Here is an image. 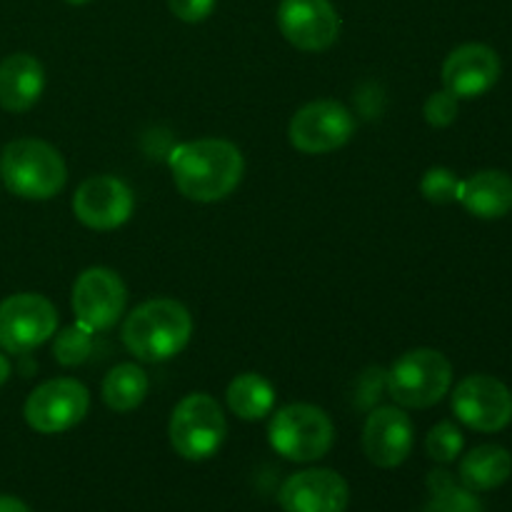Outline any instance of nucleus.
<instances>
[{
  "label": "nucleus",
  "instance_id": "obj_1",
  "mask_svg": "<svg viewBox=\"0 0 512 512\" xmlns=\"http://www.w3.org/2000/svg\"><path fill=\"white\" fill-rule=\"evenodd\" d=\"M168 165L175 188L195 203L228 198L245 173L240 148L223 138L188 140L170 153Z\"/></svg>",
  "mask_w": 512,
  "mask_h": 512
},
{
  "label": "nucleus",
  "instance_id": "obj_2",
  "mask_svg": "<svg viewBox=\"0 0 512 512\" xmlns=\"http://www.w3.org/2000/svg\"><path fill=\"white\" fill-rule=\"evenodd\" d=\"M193 335V318L178 300L155 298L140 303L123 323V343L143 363H163L183 353Z\"/></svg>",
  "mask_w": 512,
  "mask_h": 512
},
{
  "label": "nucleus",
  "instance_id": "obj_3",
  "mask_svg": "<svg viewBox=\"0 0 512 512\" xmlns=\"http://www.w3.org/2000/svg\"><path fill=\"white\" fill-rule=\"evenodd\" d=\"M5 188L25 200H50L65 188V160L50 143L38 138L13 140L0 153Z\"/></svg>",
  "mask_w": 512,
  "mask_h": 512
},
{
  "label": "nucleus",
  "instance_id": "obj_4",
  "mask_svg": "<svg viewBox=\"0 0 512 512\" xmlns=\"http://www.w3.org/2000/svg\"><path fill=\"white\" fill-rule=\"evenodd\" d=\"M450 385L453 365L433 348L408 350L385 373V390L400 408H430L448 395Z\"/></svg>",
  "mask_w": 512,
  "mask_h": 512
},
{
  "label": "nucleus",
  "instance_id": "obj_5",
  "mask_svg": "<svg viewBox=\"0 0 512 512\" xmlns=\"http://www.w3.org/2000/svg\"><path fill=\"white\" fill-rule=\"evenodd\" d=\"M270 448L293 463H315L335 443V425L323 408L293 403L273 415L268 428Z\"/></svg>",
  "mask_w": 512,
  "mask_h": 512
},
{
  "label": "nucleus",
  "instance_id": "obj_6",
  "mask_svg": "<svg viewBox=\"0 0 512 512\" xmlns=\"http://www.w3.org/2000/svg\"><path fill=\"white\" fill-rule=\"evenodd\" d=\"M168 435L180 458L193 463L213 458L228 435L223 408L208 393L185 395L170 415Z\"/></svg>",
  "mask_w": 512,
  "mask_h": 512
},
{
  "label": "nucleus",
  "instance_id": "obj_7",
  "mask_svg": "<svg viewBox=\"0 0 512 512\" xmlns=\"http://www.w3.org/2000/svg\"><path fill=\"white\" fill-rule=\"evenodd\" d=\"M58 330V310L38 293L10 295L0 303V350L28 355Z\"/></svg>",
  "mask_w": 512,
  "mask_h": 512
},
{
  "label": "nucleus",
  "instance_id": "obj_8",
  "mask_svg": "<svg viewBox=\"0 0 512 512\" xmlns=\"http://www.w3.org/2000/svg\"><path fill=\"white\" fill-rule=\"evenodd\" d=\"M90 393L80 380L53 378L33 390L25 400V423L43 435H58L75 428L88 415Z\"/></svg>",
  "mask_w": 512,
  "mask_h": 512
},
{
  "label": "nucleus",
  "instance_id": "obj_9",
  "mask_svg": "<svg viewBox=\"0 0 512 512\" xmlns=\"http://www.w3.org/2000/svg\"><path fill=\"white\" fill-rule=\"evenodd\" d=\"M355 135V118L338 100H313L293 115L288 125L290 145L300 153L323 155L343 148Z\"/></svg>",
  "mask_w": 512,
  "mask_h": 512
},
{
  "label": "nucleus",
  "instance_id": "obj_10",
  "mask_svg": "<svg viewBox=\"0 0 512 512\" xmlns=\"http://www.w3.org/2000/svg\"><path fill=\"white\" fill-rule=\"evenodd\" d=\"M73 313L90 333L110 330L125 313L128 290L120 275L110 268H88L73 285Z\"/></svg>",
  "mask_w": 512,
  "mask_h": 512
},
{
  "label": "nucleus",
  "instance_id": "obj_11",
  "mask_svg": "<svg viewBox=\"0 0 512 512\" xmlns=\"http://www.w3.org/2000/svg\"><path fill=\"white\" fill-rule=\"evenodd\" d=\"M453 413L478 433H498L512 420V393L493 375H468L455 385Z\"/></svg>",
  "mask_w": 512,
  "mask_h": 512
},
{
  "label": "nucleus",
  "instance_id": "obj_12",
  "mask_svg": "<svg viewBox=\"0 0 512 512\" xmlns=\"http://www.w3.org/2000/svg\"><path fill=\"white\" fill-rule=\"evenodd\" d=\"M278 25L285 40L305 53H323L340 35V15L330 0H280Z\"/></svg>",
  "mask_w": 512,
  "mask_h": 512
},
{
  "label": "nucleus",
  "instance_id": "obj_13",
  "mask_svg": "<svg viewBox=\"0 0 512 512\" xmlns=\"http://www.w3.org/2000/svg\"><path fill=\"white\" fill-rule=\"evenodd\" d=\"M133 190L115 175H93L73 195V213L85 228L115 230L133 215Z\"/></svg>",
  "mask_w": 512,
  "mask_h": 512
},
{
  "label": "nucleus",
  "instance_id": "obj_14",
  "mask_svg": "<svg viewBox=\"0 0 512 512\" xmlns=\"http://www.w3.org/2000/svg\"><path fill=\"white\" fill-rule=\"evenodd\" d=\"M278 500L285 512H345L350 488L335 470L313 468L290 475L280 488Z\"/></svg>",
  "mask_w": 512,
  "mask_h": 512
},
{
  "label": "nucleus",
  "instance_id": "obj_15",
  "mask_svg": "<svg viewBox=\"0 0 512 512\" xmlns=\"http://www.w3.org/2000/svg\"><path fill=\"white\" fill-rule=\"evenodd\" d=\"M413 420L395 405L373 410L363 428V450L378 468H398L413 450Z\"/></svg>",
  "mask_w": 512,
  "mask_h": 512
},
{
  "label": "nucleus",
  "instance_id": "obj_16",
  "mask_svg": "<svg viewBox=\"0 0 512 512\" xmlns=\"http://www.w3.org/2000/svg\"><path fill=\"white\" fill-rule=\"evenodd\" d=\"M500 78V58L490 45L465 43L448 55L443 65V85L455 98H480Z\"/></svg>",
  "mask_w": 512,
  "mask_h": 512
},
{
  "label": "nucleus",
  "instance_id": "obj_17",
  "mask_svg": "<svg viewBox=\"0 0 512 512\" xmlns=\"http://www.w3.org/2000/svg\"><path fill=\"white\" fill-rule=\"evenodd\" d=\"M45 88V70L38 58L13 53L0 63V105L8 113H25L40 100Z\"/></svg>",
  "mask_w": 512,
  "mask_h": 512
},
{
  "label": "nucleus",
  "instance_id": "obj_18",
  "mask_svg": "<svg viewBox=\"0 0 512 512\" xmlns=\"http://www.w3.org/2000/svg\"><path fill=\"white\" fill-rule=\"evenodd\" d=\"M458 200L480 220H498L512 210V178L503 170H483L460 180Z\"/></svg>",
  "mask_w": 512,
  "mask_h": 512
},
{
  "label": "nucleus",
  "instance_id": "obj_19",
  "mask_svg": "<svg viewBox=\"0 0 512 512\" xmlns=\"http://www.w3.org/2000/svg\"><path fill=\"white\" fill-rule=\"evenodd\" d=\"M512 455L500 445H478L460 463V483L473 493L495 490L510 478Z\"/></svg>",
  "mask_w": 512,
  "mask_h": 512
},
{
  "label": "nucleus",
  "instance_id": "obj_20",
  "mask_svg": "<svg viewBox=\"0 0 512 512\" xmlns=\"http://www.w3.org/2000/svg\"><path fill=\"white\" fill-rule=\"evenodd\" d=\"M228 408L240 420H263L273 413L275 388L258 373H243L228 385Z\"/></svg>",
  "mask_w": 512,
  "mask_h": 512
},
{
  "label": "nucleus",
  "instance_id": "obj_21",
  "mask_svg": "<svg viewBox=\"0 0 512 512\" xmlns=\"http://www.w3.org/2000/svg\"><path fill=\"white\" fill-rule=\"evenodd\" d=\"M148 375L143 368L135 363H120L105 375L103 380V400L110 410L115 413H130L138 408L148 395Z\"/></svg>",
  "mask_w": 512,
  "mask_h": 512
},
{
  "label": "nucleus",
  "instance_id": "obj_22",
  "mask_svg": "<svg viewBox=\"0 0 512 512\" xmlns=\"http://www.w3.org/2000/svg\"><path fill=\"white\" fill-rule=\"evenodd\" d=\"M428 490L430 500L423 512H483V505L475 498L473 490L455 485V480L445 470L430 473Z\"/></svg>",
  "mask_w": 512,
  "mask_h": 512
},
{
  "label": "nucleus",
  "instance_id": "obj_23",
  "mask_svg": "<svg viewBox=\"0 0 512 512\" xmlns=\"http://www.w3.org/2000/svg\"><path fill=\"white\" fill-rule=\"evenodd\" d=\"M93 335L88 328H83L80 323L70 325L63 333L55 338L53 343V358L58 360L65 368H73V365H80L88 360L90 350H93Z\"/></svg>",
  "mask_w": 512,
  "mask_h": 512
},
{
  "label": "nucleus",
  "instance_id": "obj_24",
  "mask_svg": "<svg viewBox=\"0 0 512 512\" xmlns=\"http://www.w3.org/2000/svg\"><path fill=\"white\" fill-rule=\"evenodd\" d=\"M425 450H428V455L435 463H453L460 455V450H463V433L450 420H443V423H438L428 433Z\"/></svg>",
  "mask_w": 512,
  "mask_h": 512
},
{
  "label": "nucleus",
  "instance_id": "obj_25",
  "mask_svg": "<svg viewBox=\"0 0 512 512\" xmlns=\"http://www.w3.org/2000/svg\"><path fill=\"white\" fill-rule=\"evenodd\" d=\"M425 198L435 205H448L458 200L460 193V180L455 178L453 170L448 168H430L423 175V183H420Z\"/></svg>",
  "mask_w": 512,
  "mask_h": 512
},
{
  "label": "nucleus",
  "instance_id": "obj_26",
  "mask_svg": "<svg viewBox=\"0 0 512 512\" xmlns=\"http://www.w3.org/2000/svg\"><path fill=\"white\" fill-rule=\"evenodd\" d=\"M423 113L433 128H448L458 118V98L448 93V90H438V93H433L425 100Z\"/></svg>",
  "mask_w": 512,
  "mask_h": 512
},
{
  "label": "nucleus",
  "instance_id": "obj_27",
  "mask_svg": "<svg viewBox=\"0 0 512 512\" xmlns=\"http://www.w3.org/2000/svg\"><path fill=\"white\" fill-rule=\"evenodd\" d=\"M168 8L183 23H200L215 10V0H168Z\"/></svg>",
  "mask_w": 512,
  "mask_h": 512
},
{
  "label": "nucleus",
  "instance_id": "obj_28",
  "mask_svg": "<svg viewBox=\"0 0 512 512\" xmlns=\"http://www.w3.org/2000/svg\"><path fill=\"white\" fill-rule=\"evenodd\" d=\"M0 512H30V508L13 495H0Z\"/></svg>",
  "mask_w": 512,
  "mask_h": 512
},
{
  "label": "nucleus",
  "instance_id": "obj_29",
  "mask_svg": "<svg viewBox=\"0 0 512 512\" xmlns=\"http://www.w3.org/2000/svg\"><path fill=\"white\" fill-rule=\"evenodd\" d=\"M10 378V360L0 353V385H5V380Z\"/></svg>",
  "mask_w": 512,
  "mask_h": 512
},
{
  "label": "nucleus",
  "instance_id": "obj_30",
  "mask_svg": "<svg viewBox=\"0 0 512 512\" xmlns=\"http://www.w3.org/2000/svg\"><path fill=\"white\" fill-rule=\"evenodd\" d=\"M68 3H73V5H83V3H90V0H68Z\"/></svg>",
  "mask_w": 512,
  "mask_h": 512
}]
</instances>
